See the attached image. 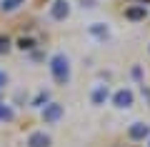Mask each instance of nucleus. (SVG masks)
I'll return each instance as SVG.
<instances>
[{"instance_id":"obj_12","label":"nucleus","mask_w":150,"mask_h":147,"mask_svg":"<svg viewBox=\"0 0 150 147\" xmlns=\"http://www.w3.org/2000/svg\"><path fill=\"white\" fill-rule=\"evenodd\" d=\"M43 102H48V92H40V95L35 97V100H33V105H35V107H40Z\"/></svg>"},{"instance_id":"obj_14","label":"nucleus","mask_w":150,"mask_h":147,"mask_svg":"<svg viewBox=\"0 0 150 147\" xmlns=\"http://www.w3.org/2000/svg\"><path fill=\"white\" fill-rule=\"evenodd\" d=\"M8 50V37H0V53H5Z\"/></svg>"},{"instance_id":"obj_1","label":"nucleus","mask_w":150,"mask_h":147,"mask_svg":"<svg viewBox=\"0 0 150 147\" xmlns=\"http://www.w3.org/2000/svg\"><path fill=\"white\" fill-rule=\"evenodd\" d=\"M50 72H53L55 82L65 85V82H68V80H70V60L65 58L63 53L53 55V58H50Z\"/></svg>"},{"instance_id":"obj_7","label":"nucleus","mask_w":150,"mask_h":147,"mask_svg":"<svg viewBox=\"0 0 150 147\" xmlns=\"http://www.w3.org/2000/svg\"><path fill=\"white\" fill-rule=\"evenodd\" d=\"M28 147H50V135H45V132H30L28 135Z\"/></svg>"},{"instance_id":"obj_11","label":"nucleus","mask_w":150,"mask_h":147,"mask_svg":"<svg viewBox=\"0 0 150 147\" xmlns=\"http://www.w3.org/2000/svg\"><path fill=\"white\" fill-rule=\"evenodd\" d=\"M13 117H15V112H13L10 107H3V105H0V120H13Z\"/></svg>"},{"instance_id":"obj_10","label":"nucleus","mask_w":150,"mask_h":147,"mask_svg":"<svg viewBox=\"0 0 150 147\" xmlns=\"http://www.w3.org/2000/svg\"><path fill=\"white\" fill-rule=\"evenodd\" d=\"M90 32H93L95 37H105V35H108V25H105V23H93V25H90Z\"/></svg>"},{"instance_id":"obj_8","label":"nucleus","mask_w":150,"mask_h":147,"mask_svg":"<svg viewBox=\"0 0 150 147\" xmlns=\"http://www.w3.org/2000/svg\"><path fill=\"white\" fill-rule=\"evenodd\" d=\"M148 15V10H145V5H133L125 10V18L128 20H143V18Z\"/></svg>"},{"instance_id":"obj_9","label":"nucleus","mask_w":150,"mask_h":147,"mask_svg":"<svg viewBox=\"0 0 150 147\" xmlns=\"http://www.w3.org/2000/svg\"><path fill=\"white\" fill-rule=\"evenodd\" d=\"M23 3H25V0H3V3H0V10L3 13H13V10H18Z\"/></svg>"},{"instance_id":"obj_15","label":"nucleus","mask_w":150,"mask_h":147,"mask_svg":"<svg viewBox=\"0 0 150 147\" xmlns=\"http://www.w3.org/2000/svg\"><path fill=\"white\" fill-rule=\"evenodd\" d=\"M0 85H5V75L3 72H0Z\"/></svg>"},{"instance_id":"obj_2","label":"nucleus","mask_w":150,"mask_h":147,"mask_svg":"<svg viewBox=\"0 0 150 147\" xmlns=\"http://www.w3.org/2000/svg\"><path fill=\"white\" fill-rule=\"evenodd\" d=\"M70 15V3L68 0H55L53 5H50V18L53 20H65Z\"/></svg>"},{"instance_id":"obj_6","label":"nucleus","mask_w":150,"mask_h":147,"mask_svg":"<svg viewBox=\"0 0 150 147\" xmlns=\"http://www.w3.org/2000/svg\"><path fill=\"white\" fill-rule=\"evenodd\" d=\"M108 97H110V90H108V85H98V87L90 92V102H93V105H105Z\"/></svg>"},{"instance_id":"obj_5","label":"nucleus","mask_w":150,"mask_h":147,"mask_svg":"<svg viewBox=\"0 0 150 147\" xmlns=\"http://www.w3.org/2000/svg\"><path fill=\"white\" fill-rule=\"evenodd\" d=\"M128 135H130V140H145V137H150V127L145 122H133Z\"/></svg>"},{"instance_id":"obj_4","label":"nucleus","mask_w":150,"mask_h":147,"mask_svg":"<svg viewBox=\"0 0 150 147\" xmlns=\"http://www.w3.org/2000/svg\"><path fill=\"white\" fill-rule=\"evenodd\" d=\"M112 105L118 107V110H125V107H130V105H133V92H130L128 87L118 90V92L112 95Z\"/></svg>"},{"instance_id":"obj_3","label":"nucleus","mask_w":150,"mask_h":147,"mask_svg":"<svg viewBox=\"0 0 150 147\" xmlns=\"http://www.w3.org/2000/svg\"><path fill=\"white\" fill-rule=\"evenodd\" d=\"M60 117H63V105L60 102H48L43 107V120L45 122H58Z\"/></svg>"},{"instance_id":"obj_13","label":"nucleus","mask_w":150,"mask_h":147,"mask_svg":"<svg viewBox=\"0 0 150 147\" xmlns=\"http://www.w3.org/2000/svg\"><path fill=\"white\" fill-rule=\"evenodd\" d=\"M18 45H20V47H23V50H28V47H33V40H25V37H23V40H20V42H18Z\"/></svg>"}]
</instances>
